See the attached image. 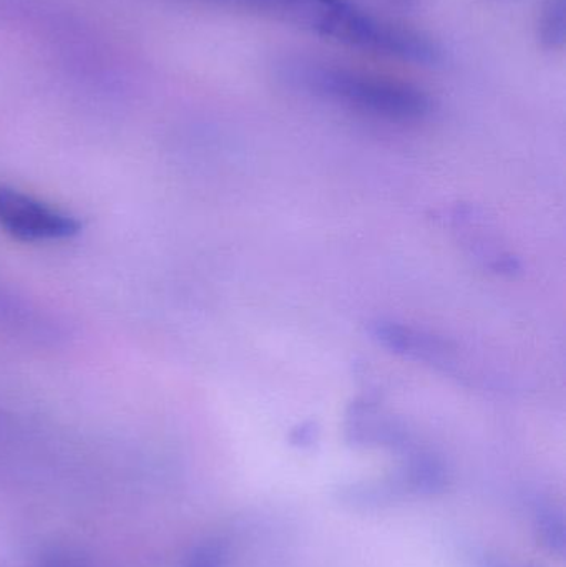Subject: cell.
<instances>
[{
  "mask_svg": "<svg viewBox=\"0 0 566 567\" xmlns=\"http://www.w3.org/2000/svg\"><path fill=\"white\" fill-rule=\"evenodd\" d=\"M233 6L248 7V9L263 10V12L278 13L295 22L296 13L301 9L305 0H219Z\"/></svg>",
  "mask_w": 566,
  "mask_h": 567,
  "instance_id": "6",
  "label": "cell"
},
{
  "mask_svg": "<svg viewBox=\"0 0 566 567\" xmlns=\"http://www.w3.org/2000/svg\"><path fill=\"white\" fill-rule=\"evenodd\" d=\"M0 226L25 243L60 241L82 231L79 219L10 188H0Z\"/></svg>",
  "mask_w": 566,
  "mask_h": 567,
  "instance_id": "2",
  "label": "cell"
},
{
  "mask_svg": "<svg viewBox=\"0 0 566 567\" xmlns=\"http://www.w3.org/2000/svg\"><path fill=\"white\" fill-rule=\"evenodd\" d=\"M404 2L411 3V2H418V0H404Z\"/></svg>",
  "mask_w": 566,
  "mask_h": 567,
  "instance_id": "7",
  "label": "cell"
},
{
  "mask_svg": "<svg viewBox=\"0 0 566 567\" xmlns=\"http://www.w3.org/2000/svg\"><path fill=\"white\" fill-rule=\"evenodd\" d=\"M371 332L385 349L401 353L409 359L432 363V365L445 370H451L452 365H455L454 350L449 347L447 342L431 336V333L419 332L411 327L399 326L394 322L374 323Z\"/></svg>",
  "mask_w": 566,
  "mask_h": 567,
  "instance_id": "3",
  "label": "cell"
},
{
  "mask_svg": "<svg viewBox=\"0 0 566 567\" xmlns=\"http://www.w3.org/2000/svg\"><path fill=\"white\" fill-rule=\"evenodd\" d=\"M282 76L312 95L394 122L424 118L432 109L428 93L411 83L344 66L298 60L286 63Z\"/></svg>",
  "mask_w": 566,
  "mask_h": 567,
  "instance_id": "1",
  "label": "cell"
},
{
  "mask_svg": "<svg viewBox=\"0 0 566 567\" xmlns=\"http://www.w3.org/2000/svg\"><path fill=\"white\" fill-rule=\"evenodd\" d=\"M348 433L361 445L408 449L409 435L391 416L379 412L378 406L368 402H356L348 416Z\"/></svg>",
  "mask_w": 566,
  "mask_h": 567,
  "instance_id": "4",
  "label": "cell"
},
{
  "mask_svg": "<svg viewBox=\"0 0 566 567\" xmlns=\"http://www.w3.org/2000/svg\"><path fill=\"white\" fill-rule=\"evenodd\" d=\"M537 37L547 50L564 49L566 40L565 0H544L538 10Z\"/></svg>",
  "mask_w": 566,
  "mask_h": 567,
  "instance_id": "5",
  "label": "cell"
}]
</instances>
